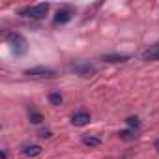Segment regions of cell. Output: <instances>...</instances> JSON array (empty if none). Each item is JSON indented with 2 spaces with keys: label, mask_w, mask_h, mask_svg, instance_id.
Wrapping results in <instances>:
<instances>
[{
  "label": "cell",
  "mask_w": 159,
  "mask_h": 159,
  "mask_svg": "<svg viewBox=\"0 0 159 159\" xmlns=\"http://www.w3.org/2000/svg\"><path fill=\"white\" fill-rule=\"evenodd\" d=\"M103 60H107V62H125V60H129V56L127 54H107V56H103Z\"/></svg>",
  "instance_id": "cell-9"
},
{
  "label": "cell",
  "mask_w": 159,
  "mask_h": 159,
  "mask_svg": "<svg viewBox=\"0 0 159 159\" xmlns=\"http://www.w3.org/2000/svg\"><path fill=\"white\" fill-rule=\"evenodd\" d=\"M71 124L77 125V127H83V125H88L90 124V114L86 111H79L71 116Z\"/></svg>",
  "instance_id": "cell-4"
},
{
  "label": "cell",
  "mask_w": 159,
  "mask_h": 159,
  "mask_svg": "<svg viewBox=\"0 0 159 159\" xmlns=\"http://www.w3.org/2000/svg\"><path fill=\"white\" fill-rule=\"evenodd\" d=\"M8 39H10L11 45H13L15 54H25V52H26V39H25L23 36H19V34H11V36H8Z\"/></svg>",
  "instance_id": "cell-3"
},
{
  "label": "cell",
  "mask_w": 159,
  "mask_h": 159,
  "mask_svg": "<svg viewBox=\"0 0 159 159\" xmlns=\"http://www.w3.org/2000/svg\"><path fill=\"white\" fill-rule=\"evenodd\" d=\"M47 13H49V4H47V2L21 10V15H23V17H30V19H43Z\"/></svg>",
  "instance_id": "cell-1"
},
{
  "label": "cell",
  "mask_w": 159,
  "mask_h": 159,
  "mask_svg": "<svg viewBox=\"0 0 159 159\" xmlns=\"http://www.w3.org/2000/svg\"><path fill=\"white\" fill-rule=\"evenodd\" d=\"M23 153H25L26 157H36V155H39V153H41V146H38V144L25 146V148H23Z\"/></svg>",
  "instance_id": "cell-7"
},
{
  "label": "cell",
  "mask_w": 159,
  "mask_h": 159,
  "mask_svg": "<svg viewBox=\"0 0 159 159\" xmlns=\"http://www.w3.org/2000/svg\"><path fill=\"white\" fill-rule=\"evenodd\" d=\"M49 101H51L52 105H60V103H62V96L56 94V92H52V94H49Z\"/></svg>",
  "instance_id": "cell-14"
},
{
  "label": "cell",
  "mask_w": 159,
  "mask_h": 159,
  "mask_svg": "<svg viewBox=\"0 0 159 159\" xmlns=\"http://www.w3.org/2000/svg\"><path fill=\"white\" fill-rule=\"evenodd\" d=\"M125 122H127V125H129V127H133V129H139V127H140V122H139V118H137V116H129Z\"/></svg>",
  "instance_id": "cell-13"
},
{
  "label": "cell",
  "mask_w": 159,
  "mask_h": 159,
  "mask_svg": "<svg viewBox=\"0 0 159 159\" xmlns=\"http://www.w3.org/2000/svg\"><path fill=\"white\" fill-rule=\"evenodd\" d=\"M83 142H84L86 146H99V144H101V140H99L98 137H84Z\"/></svg>",
  "instance_id": "cell-12"
},
{
  "label": "cell",
  "mask_w": 159,
  "mask_h": 159,
  "mask_svg": "<svg viewBox=\"0 0 159 159\" xmlns=\"http://www.w3.org/2000/svg\"><path fill=\"white\" fill-rule=\"evenodd\" d=\"M30 122H32V124H36V125H38V124H41V122H43V114H41V112H36V111H32V112H30Z\"/></svg>",
  "instance_id": "cell-11"
},
{
  "label": "cell",
  "mask_w": 159,
  "mask_h": 159,
  "mask_svg": "<svg viewBox=\"0 0 159 159\" xmlns=\"http://www.w3.org/2000/svg\"><path fill=\"white\" fill-rule=\"evenodd\" d=\"M118 137L122 139V140H135V129H131V131H120L118 133Z\"/></svg>",
  "instance_id": "cell-10"
},
{
  "label": "cell",
  "mask_w": 159,
  "mask_h": 159,
  "mask_svg": "<svg viewBox=\"0 0 159 159\" xmlns=\"http://www.w3.org/2000/svg\"><path fill=\"white\" fill-rule=\"evenodd\" d=\"M155 150H157V152H159V139H157V140H155Z\"/></svg>",
  "instance_id": "cell-16"
},
{
  "label": "cell",
  "mask_w": 159,
  "mask_h": 159,
  "mask_svg": "<svg viewBox=\"0 0 159 159\" xmlns=\"http://www.w3.org/2000/svg\"><path fill=\"white\" fill-rule=\"evenodd\" d=\"M71 69H73L75 73H79L81 77H92V75L96 73L94 66H90V64H73Z\"/></svg>",
  "instance_id": "cell-5"
},
{
  "label": "cell",
  "mask_w": 159,
  "mask_h": 159,
  "mask_svg": "<svg viewBox=\"0 0 159 159\" xmlns=\"http://www.w3.org/2000/svg\"><path fill=\"white\" fill-rule=\"evenodd\" d=\"M71 19V13L67 11V10H58V13H56V17H54V23L56 25H64V23H67Z\"/></svg>",
  "instance_id": "cell-8"
},
{
  "label": "cell",
  "mask_w": 159,
  "mask_h": 159,
  "mask_svg": "<svg viewBox=\"0 0 159 159\" xmlns=\"http://www.w3.org/2000/svg\"><path fill=\"white\" fill-rule=\"evenodd\" d=\"M26 77L30 79H52L56 75V71L52 67H45V66H38V67H32V69H26L25 71Z\"/></svg>",
  "instance_id": "cell-2"
},
{
  "label": "cell",
  "mask_w": 159,
  "mask_h": 159,
  "mask_svg": "<svg viewBox=\"0 0 159 159\" xmlns=\"http://www.w3.org/2000/svg\"><path fill=\"white\" fill-rule=\"evenodd\" d=\"M140 58L146 60V62H157L159 60V47H150V49L142 51Z\"/></svg>",
  "instance_id": "cell-6"
},
{
  "label": "cell",
  "mask_w": 159,
  "mask_h": 159,
  "mask_svg": "<svg viewBox=\"0 0 159 159\" xmlns=\"http://www.w3.org/2000/svg\"><path fill=\"white\" fill-rule=\"evenodd\" d=\"M39 137H41V139H49V137H51V131H41Z\"/></svg>",
  "instance_id": "cell-15"
}]
</instances>
